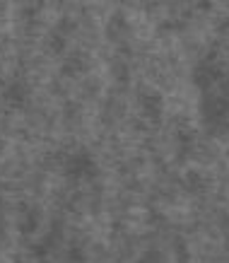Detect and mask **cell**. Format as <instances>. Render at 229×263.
I'll list each match as a JSON object with an SVG mask.
<instances>
[{
  "label": "cell",
  "mask_w": 229,
  "mask_h": 263,
  "mask_svg": "<svg viewBox=\"0 0 229 263\" xmlns=\"http://www.w3.org/2000/svg\"><path fill=\"white\" fill-rule=\"evenodd\" d=\"M63 169L65 174L72 176V179H92V176H97V162L92 160V155H87V152L70 155L63 162Z\"/></svg>",
  "instance_id": "obj_1"
},
{
  "label": "cell",
  "mask_w": 229,
  "mask_h": 263,
  "mask_svg": "<svg viewBox=\"0 0 229 263\" xmlns=\"http://www.w3.org/2000/svg\"><path fill=\"white\" fill-rule=\"evenodd\" d=\"M140 106H142V114H145L150 121H159L162 109H164V102H162V97H159L157 92L142 89L140 92Z\"/></svg>",
  "instance_id": "obj_2"
},
{
  "label": "cell",
  "mask_w": 229,
  "mask_h": 263,
  "mask_svg": "<svg viewBox=\"0 0 229 263\" xmlns=\"http://www.w3.org/2000/svg\"><path fill=\"white\" fill-rule=\"evenodd\" d=\"M27 97H29V89L24 85L22 80H12L8 87L3 89V99L10 104V106H20V104L27 102Z\"/></svg>",
  "instance_id": "obj_3"
},
{
  "label": "cell",
  "mask_w": 229,
  "mask_h": 263,
  "mask_svg": "<svg viewBox=\"0 0 229 263\" xmlns=\"http://www.w3.org/2000/svg\"><path fill=\"white\" fill-rule=\"evenodd\" d=\"M39 210L36 208H29V210H24V217L22 222H20V230L24 232V234H29V232L36 230V224H39Z\"/></svg>",
  "instance_id": "obj_4"
},
{
  "label": "cell",
  "mask_w": 229,
  "mask_h": 263,
  "mask_svg": "<svg viewBox=\"0 0 229 263\" xmlns=\"http://www.w3.org/2000/svg\"><path fill=\"white\" fill-rule=\"evenodd\" d=\"M65 75H78V72H82L85 70V61L82 58H70L68 63H65Z\"/></svg>",
  "instance_id": "obj_5"
},
{
  "label": "cell",
  "mask_w": 229,
  "mask_h": 263,
  "mask_svg": "<svg viewBox=\"0 0 229 263\" xmlns=\"http://www.w3.org/2000/svg\"><path fill=\"white\" fill-rule=\"evenodd\" d=\"M48 48H51V53H63L65 39L58 36V34H51V36H48Z\"/></svg>",
  "instance_id": "obj_6"
},
{
  "label": "cell",
  "mask_w": 229,
  "mask_h": 263,
  "mask_svg": "<svg viewBox=\"0 0 229 263\" xmlns=\"http://www.w3.org/2000/svg\"><path fill=\"white\" fill-rule=\"evenodd\" d=\"M188 189H193V191H200V189H205V179L198 174V172H193V174H188Z\"/></svg>",
  "instance_id": "obj_7"
},
{
  "label": "cell",
  "mask_w": 229,
  "mask_h": 263,
  "mask_svg": "<svg viewBox=\"0 0 229 263\" xmlns=\"http://www.w3.org/2000/svg\"><path fill=\"white\" fill-rule=\"evenodd\" d=\"M70 263H85V254L80 249H72L70 251Z\"/></svg>",
  "instance_id": "obj_8"
},
{
  "label": "cell",
  "mask_w": 229,
  "mask_h": 263,
  "mask_svg": "<svg viewBox=\"0 0 229 263\" xmlns=\"http://www.w3.org/2000/svg\"><path fill=\"white\" fill-rule=\"evenodd\" d=\"M0 152H3V143H0Z\"/></svg>",
  "instance_id": "obj_9"
}]
</instances>
